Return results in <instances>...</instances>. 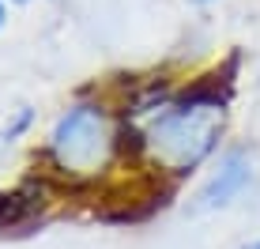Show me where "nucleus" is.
<instances>
[{
	"label": "nucleus",
	"instance_id": "obj_1",
	"mask_svg": "<svg viewBox=\"0 0 260 249\" xmlns=\"http://www.w3.org/2000/svg\"><path fill=\"white\" fill-rule=\"evenodd\" d=\"M219 129H222V95L196 87L177 106L158 110L143 144H147L151 159L158 166H166L170 174H189L215 147Z\"/></svg>",
	"mask_w": 260,
	"mask_h": 249
},
{
	"label": "nucleus",
	"instance_id": "obj_2",
	"mask_svg": "<svg viewBox=\"0 0 260 249\" xmlns=\"http://www.w3.org/2000/svg\"><path fill=\"white\" fill-rule=\"evenodd\" d=\"M49 155L64 174H98L113 155V124L102 106H72L49 136Z\"/></svg>",
	"mask_w": 260,
	"mask_h": 249
},
{
	"label": "nucleus",
	"instance_id": "obj_3",
	"mask_svg": "<svg viewBox=\"0 0 260 249\" xmlns=\"http://www.w3.org/2000/svg\"><path fill=\"white\" fill-rule=\"evenodd\" d=\"M249 181H253V155L245 147H230L215 163V170L200 181V189L189 197V215H211V211L230 208Z\"/></svg>",
	"mask_w": 260,
	"mask_h": 249
},
{
	"label": "nucleus",
	"instance_id": "obj_4",
	"mask_svg": "<svg viewBox=\"0 0 260 249\" xmlns=\"http://www.w3.org/2000/svg\"><path fill=\"white\" fill-rule=\"evenodd\" d=\"M46 211V181H23L19 189L0 193V234H19Z\"/></svg>",
	"mask_w": 260,
	"mask_h": 249
},
{
	"label": "nucleus",
	"instance_id": "obj_5",
	"mask_svg": "<svg viewBox=\"0 0 260 249\" xmlns=\"http://www.w3.org/2000/svg\"><path fill=\"white\" fill-rule=\"evenodd\" d=\"M241 249H260V238H256V242H249V245H241Z\"/></svg>",
	"mask_w": 260,
	"mask_h": 249
},
{
	"label": "nucleus",
	"instance_id": "obj_6",
	"mask_svg": "<svg viewBox=\"0 0 260 249\" xmlns=\"http://www.w3.org/2000/svg\"><path fill=\"white\" fill-rule=\"evenodd\" d=\"M0 23H4V8H0Z\"/></svg>",
	"mask_w": 260,
	"mask_h": 249
},
{
	"label": "nucleus",
	"instance_id": "obj_7",
	"mask_svg": "<svg viewBox=\"0 0 260 249\" xmlns=\"http://www.w3.org/2000/svg\"><path fill=\"white\" fill-rule=\"evenodd\" d=\"M200 4H208V0H200Z\"/></svg>",
	"mask_w": 260,
	"mask_h": 249
}]
</instances>
